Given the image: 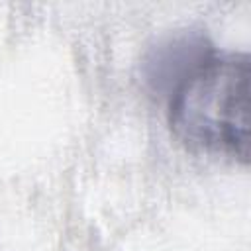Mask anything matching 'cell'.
I'll list each match as a JSON object with an SVG mask.
<instances>
[{
  "label": "cell",
  "instance_id": "1",
  "mask_svg": "<svg viewBox=\"0 0 251 251\" xmlns=\"http://www.w3.org/2000/svg\"><path fill=\"white\" fill-rule=\"evenodd\" d=\"M247 53L208 59L171 96L173 135L194 153L227 155L249 163Z\"/></svg>",
  "mask_w": 251,
  "mask_h": 251
},
{
  "label": "cell",
  "instance_id": "2",
  "mask_svg": "<svg viewBox=\"0 0 251 251\" xmlns=\"http://www.w3.org/2000/svg\"><path fill=\"white\" fill-rule=\"evenodd\" d=\"M212 57V43L202 29H176L145 51L141 76L151 92L173 94Z\"/></svg>",
  "mask_w": 251,
  "mask_h": 251
}]
</instances>
